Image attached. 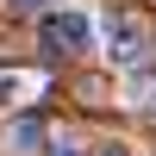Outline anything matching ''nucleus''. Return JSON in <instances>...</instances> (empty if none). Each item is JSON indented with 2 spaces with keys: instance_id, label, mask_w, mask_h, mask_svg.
<instances>
[{
  "instance_id": "nucleus-6",
  "label": "nucleus",
  "mask_w": 156,
  "mask_h": 156,
  "mask_svg": "<svg viewBox=\"0 0 156 156\" xmlns=\"http://www.w3.org/2000/svg\"><path fill=\"white\" fill-rule=\"evenodd\" d=\"M6 6H12V12H37L44 0H6Z\"/></svg>"
},
{
  "instance_id": "nucleus-2",
  "label": "nucleus",
  "mask_w": 156,
  "mask_h": 156,
  "mask_svg": "<svg viewBox=\"0 0 156 156\" xmlns=\"http://www.w3.org/2000/svg\"><path fill=\"white\" fill-rule=\"evenodd\" d=\"M37 37H44V50H56V56H87V50L100 44V19L62 6V12H44V19H37Z\"/></svg>"
},
{
  "instance_id": "nucleus-1",
  "label": "nucleus",
  "mask_w": 156,
  "mask_h": 156,
  "mask_svg": "<svg viewBox=\"0 0 156 156\" xmlns=\"http://www.w3.org/2000/svg\"><path fill=\"white\" fill-rule=\"evenodd\" d=\"M100 56L112 62V69H144V56H150V31H144V19L137 12H106L100 19Z\"/></svg>"
},
{
  "instance_id": "nucleus-7",
  "label": "nucleus",
  "mask_w": 156,
  "mask_h": 156,
  "mask_svg": "<svg viewBox=\"0 0 156 156\" xmlns=\"http://www.w3.org/2000/svg\"><path fill=\"white\" fill-rule=\"evenodd\" d=\"M150 106H156V94H150Z\"/></svg>"
},
{
  "instance_id": "nucleus-3",
  "label": "nucleus",
  "mask_w": 156,
  "mask_h": 156,
  "mask_svg": "<svg viewBox=\"0 0 156 156\" xmlns=\"http://www.w3.org/2000/svg\"><path fill=\"white\" fill-rule=\"evenodd\" d=\"M6 144H12V150H31V144H44V125H37V119H19V125L6 131Z\"/></svg>"
},
{
  "instance_id": "nucleus-4",
  "label": "nucleus",
  "mask_w": 156,
  "mask_h": 156,
  "mask_svg": "<svg viewBox=\"0 0 156 156\" xmlns=\"http://www.w3.org/2000/svg\"><path fill=\"white\" fill-rule=\"evenodd\" d=\"M50 156H94V150H81L69 131H62V137H50Z\"/></svg>"
},
{
  "instance_id": "nucleus-5",
  "label": "nucleus",
  "mask_w": 156,
  "mask_h": 156,
  "mask_svg": "<svg viewBox=\"0 0 156 156\" xmlns=\"http://www.w3.org/2000/svg\"><path fill=\"white\" fill-rule=\"evenodd\" d=\"M94 156H131L125 144H94Z\"/></svg>"
}]
</instances>
